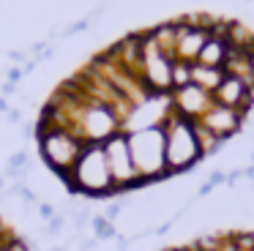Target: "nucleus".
<instances>
[{
  "label": "nucleus",
  "instance_id": "obj_18",
  "mask_svg": "<svg viewBox=\"0 0 254 251\" xmlns=\"http://www.w3.org/2000/svg\"><path fill=\"white\" fill-rule=\"evenodd\" d=\"M208 183L213 186V188H219V186H227V172H221V169H213L208 178Z\"/></svg>",
  "mask_w": 254,
  "mask_h": 251
},
{
  "label": "nucleus",
  "instance_id": "obj_28",
  "mask_svg": "<svg viewBox=\"0 0 254 251\" xmlns=\"http://www.w3.org/2000/svg\"><path fill=\"white\" fill-rule=\"evenodd\" d=\"M8 120H11V123H22V112L11 109V112H8Z\"/></svg>",
  "mask_w": 254,
  "mask_h": 251
},
{
  "label": "nucleus",
  "instance_id": "obj_14",
  "mask_svg": "<svg viewBox=\"0 0 254 251\" xmlns=\"http://www.w3.org/2000/svg\"><path fill=\"white\" fill-rule=\"evenodd\" d=\"M90 227H93V232H96V240H112V238H118L115 224H112V221H107L104 216H93Z\"/></svg>",
  "mask_w": 254,
  "mask_h": 251
},
{
  "label": "nucleus",
  "instance_id": "obj_16",
  "mask_svg": "<svg viewBox=\"0 0 254 251\" xmlns=\"http://www.w3.org/2000/svg\"><path fill=\"white\" fill-rule=\"evenodd\" d=\"M128 205H131V199H128V196H121V199L110 202V207L104 210V218H107V221H112V224H115V218L121 216V213H123V207H128Z\"/></svg>",
  "mask_w": 254,
  "mask_h": 251
},
{
  "label": "nucleus",
  "instance_id": "obj_4",
  "mask_svg": "<svg viewBox=\"0 0 254 251\" xmlns=\"http://www.w3.org/2000/svg\"><path fill=\"white\" fill-rule=\"evenodd\" d=\"M128 147L142 183L170 178L167 172V142H164V126H150L142 131H128Z\"/></svg>",
  "mask_w": 254,
  "mask_h": 251
},
{
  "label": "nucleus",
  "instance_id": "obj_30",
  "mask_svg": "<svg viewBox=\"0 0 254 251\" xmlns=\"http://www.w3.org/2000/svg\"><path fill=\"white\" fill-rule=\"evenodd\" d=\"M170 229H172V221H167V224H161V227L156 229V235H167Z\"/></svg>",
  "mask_w": 254,
  "mask_h": 251
},
{
  "label": "nucleus",
  "instance_id": "obj_15",
  "mask_svg": "<svg viewBox=\"0 0 254 251\" xmlns=\"http://www.w3.org/2000/svg\"><path fill=\"white\" fill-rule=\"evenodd\" d=\"M189 82H191V63L175 60V63H172V90L189 85Z\"/></svg>",
  "mask_w": 254,
  "mask_h": 251
},
{
  "label": "nucleus",
  "instance_id": "obj_36",
  "mask_svg": "<svg viewBox=\"0 0 254 251\" xmlns=\"http://www.w3.org/2000/svg\"><path fill=\"white\" fill-rule=\"evenodd\" d=\"M243 3H252V0H243Z\"/></svg>",
  "mask_w": 254,
  "mask_h": 251
},
{
  "label": "nucleus",
  "instance_id": "obj_2",
  "mask_svg": "<svg viewBox=\"0 0 254 251\" xmlns=\"http://www.w3.org/2000/svg\"><path fill=\"white\" fill-rule=\"evenodd\" d=\"M161 126H164L167 172H170V178L172 175H181V172H191V169L205 158L199 136H197V123L181 118L178 112H170Z\"/></svg>",
  "mask_w": 254,
  "mask_h": 251
},
{
  "label": "nucleus",
  "instance_id": "obj_27",
  "mask_svg": "<svg viewBox=\"0 0 254 251\" xmlns=\"http://www.w3.org/2000/svg\"><path fill=\"white\" fill-rule=\"evenodd\" d=\"M210 191H213V186H210V183H208V180H205V183H202V186H199V191H197V194H199V196H208V194H210Z\"/></svg>",
  "mask_w": 254,
  "mask_h": 251
},
{
  "label": "nucleus",
  "instance_id": "obj_13",
  "mask_svg": "<svg viewBox=\"0 0 254 251\" xmlns=\"http://www.w3.org/2000/svg\"><path fill=\"white\" fill-rule=\"evenodd\" d=\"M197 136H199V145H202V153H205V156H216V153L221 150V145H224V139L213 136L208 128H202L199 123H197Z\"/></svg>",
  "mask_w": 254,
  "mask_h": 251
},
{
  "label": "nucleus",
  "instance_id": "obj_20",
  "mask_svg": "<svg viewBox=\"0 0 254 251\" xmlns=\"http://www.w3.org/2000/svg\"><path fill=\"white\" fill-rule=\"evenodd\" d=\"M39 216L50 221V218H55V216H58V213H55V207H52V205H47V202H39Z\"/></svg>",
  "mask_w": 254,
  "mask_h": 251
},
{
  "label": "nucleus",
  "instance_id": "obj_6",
  "mask_svg": "<svg viewBox=\"0 0 254 251\" xmlns=\"http://www.w3.org/2000/svg\"><path fill=\"white\" fill-rule=\"evenodd\" d=\"M139 38H142V79L159 96H170L172 93V63H175V58L161 52L148 33H139Z\"/></svg>",
  "mask_w": 254,
  "mask_h": 251
},
{
  "label": "nucleus",
  "instance_id": "obj_32",
  "mask_svg": "<svg viewBox=\"0 0 254 251\" xmlns=\"http://www.w3.org/2000/svg\"><path fill=\"white\" fill-rule=\"evenodd\" d=\"M170 251H199L197 246H178V249H170Z\"/></svg>",
  "mask_w": 254,
  "mask_h": 251
},
{
  "label": "nucleus",
  "instance_id": "obj_8",
  "mask_svg": "<svg viewBox=\"0 0 254 251\" xmlns=\"http://www.w3.org/2000/svg\"><path fill=\"white\" fill-rule=\"evenodd\" d=\"M170 104H172V112H178L181 118L197 123V120L210 109V104H213V93H208L199 85L189 82V85L175 87V90L170 93Z\"/></svg>",
  "mask_w": 254,
  "mask_h": 251
},
{
  "label": "nucleus",
  "instance_id": "obj_21",
  "mask_svg": "<svg viewBox=\"0 0 254 251\" xmlns=\"http://www.w3.org/2000/svg\"><path fill=\"white\" fill-rule=\"evenodd\" d=\"M11 238H14V232H11V229H8L3 221H0V249H3V246H6Z\"/></svg>",
  "mask_w": 254,
  "mask_h": 251
},
{
  "label": "nucleus",
  "instance_id": "obj_10",
  "mask_svg": "<svg viewBox=\"0 0 254 251\" xmlns=\"http://www.w3.org/2000/svg\"><path fill=\"white\" fill-rule=\"evenodd\" d=\"M213 101L216 104H224V107H232L238 112H243L249 118L254 109V87H249L243 79L227 74L221 79V85L213 90Z\"/></svg>",
  "mask_w": 254,
  "mask_h": 251
},
{
  "label": "nucleus",
  "instance_id": "obj_22",
  "mask_svg": "<svg viewBox=\"0 0 254 251\" xmlns=\"http://www.w3.org/2000/svg\"><path fill=\"white\" fill-rule=\"evenodd\" d=\"M241 178H243V169H230V172H227V186L238 183Z\"/></svg>",
  "mask_w": 254,
  "mask_h": 251
},
{
  "label": "nucleus",
  "instance_id": "obj_25",
  "mask_svg": "<svg viewBox=\"0 0 254 251\" xmlns=\"http://www.w3.org/2000/svg\"><path fill=\"white\" fill-rule=\"evenodd\" d=\"M25 55H28L25 49H11V52H8V58H11L14 63H19V60H25Z\"/></svg>",
  "mask_w": 254,
  "mask_h": 251
},
{
  "label": "nucleus",
  "instance_id": "obj_7",
  "mask_svg": "<svg viewBox=\"0 0 254 251\" xmlns=\"http://www.w3.org/2000/svg\"><path fill=\"white\" fill-rule=\"evenodd\" d=\"M178 27V38H175V60H183V63H197L202 47L208 44L210 30L205 25H199L197 14H186L181 19H175Z\"/></svg>",
  "mask_w": 254,
  "mask_h": 251
},
{
  "label": "nucleus",
  "instance_id": "obj_1",
  "mask_svg": "<svg viewBox=\"0 0 254 251\" xmlns=\"http://www.w3.org/2000/svg\"><path fill=\"white\" fill-rule=\"evenodd\" d=\"M63 183L68 186L71 194H82V196H90V199L118 194L104 145H85L82 156L77 158L71 172L63 178Z\"/></svg>",
  "mask_w": 254,
  "mask_h": 251
},
{
  "label": "nucleus",
  "instance_id": "obj_33",
  "mask_svg": "<svg viewBox=\"0 0 254 251\" xmlns=\"http://www.w3.org/2000/svg\"><path fill=\"white\" fill-rule=\"evenodd\" d=\"M3 188H6V178H0V194H6Z\"/></svg>",
  "mask_w": 254,
  "mask_h": 251
},
{
  "label": "nucleus",
  "instance_id": "obj_24",
  "mask_svg": "<svg viewBox=\"0 0 254 251\" xmlns=\"http://www.w3.org/2000/svg\"><path fill=\"white\" fill-rule=\"evenodd\" d=\"M22 136L25 139H33L36 136V123H22Z\"/></svg>",
  "mask_w": 254,
  "mask_h": 251
},
{
  "label": "nucleus",
  "instance_id": "obj_9",
  "mask_svg": "<svg viewBox=\"0 0 254 251\" xmlns=\"http://www.w3.org/2000/svg\"><path fill=\"white\" fill-rule=\"evenodd\" d=\"M202 128H208L213 136H219V139H230L232 134H238V131L243 128V123H246V115L238 112V109L232 107H224V104H210V109L202 115V118L197 120Z\"/></svg>",
  "mask_w": 254,
  "mask_h": 251
},
{
  "label": "nucleus",
  "instance_id": "obj_35",
  "mask_svg": "<svg viewBox=\"0 0 254 251\" xmlns=\"http://www.w3.org/2000/svg\"><path fill=\"white\" fill-rule=\"evenodd\" d=\"M249 158H252V167H254V150H252V153H249Z\"/></svg>",
  "mask_w": 254,
  "mask_h": 251
},
{
  "label": "nucleus",
  "instance_id": "obj_34",
  "mask_svg": "<svg viewBox=\"0 0 254 251\" xmlns=\"http://www.w3.org/2000/svg\"><path fill=\"white\" fill-rule=\"evenodd\" d=\"M47 251H66V246H52V249H47Z\"/></svg>",
  "mask_w": 254,
  "mask_h": 251
},
{
  "label": "nucleus",
  "instance_id": "obj_11",
  "mask_svg": "<svg viewBox=\"0 0 254 251\" xmlns=\"http://www.w3.org/2000/svg\"><path fill=\"white\" fill-rule=\"evenodd\" d=\"M227 52H230V41H227V38H219V36H210L208 44L202 47V52H199L197 63L208 65V68H224Z\"/></svg>",
  "mask_w": 254,
  "mask_h": 251
},
{
  "label": "nucleus",
  "instance_id": "obj_26",
  "mask_svg": "<svg viewBox=\"0 0 254 251\" xmlns=\"http://www.w3.org/2000/svg\"><path fill=\"white\" fill-rule=\"evenodd\" d=\"M131 243H134L131 238H118V251H128V249H131Z\"/></svg>",
  "mask_w": 254,
  "mask_h": 251
},
{
  "label": "nucleus",
  "instance_id": "obj_29",
  "mask_svg": "<svg viewBox=\"0 0 254 251\" xmlns=\"http://www.w3.org/2000/svg\"><path fill=\"white\" fill-rule=\"evenodd\" d=\"M0 112H3V115L11 112V107H8V98H3V96H0Z\"/></svg>",
  "mask_w": 254,
  "mask_h": 251
},
{
  "label": "nucleus",
  "instance_id": "obj_17",
  "mask_svg": "<svg viewBox=\"0 0 254 251\" xmlns=\"http://www.w3.org/2000/svg\"><path fill=\"white\" fill-rule=\"evenodd\" d=\"M63 227H66V216H63V213H58L55 218H50V221H47V229H44V232L52 238V235H58Z\"/></svg>",
  "mask_w": 254,
  "mask_h": 251
},
{
  "label": "nucleus",
  "instance_id": "obj_19",
  "mask_svg": "<svg viewBox=\"0 0 254 251\" xmlns=\"http://www.w3.org/2000/svg\"><path fill=\"white\" fill-rule=\"evenodd\" d=\"M19 93V85L17 82H3V87H0V96L8 98V96H17Z\"/></svg>",
  "mask_w": 254,
  "mask_h": 251
},
{
  "label": "nucleus",
  "instance_id": "obj_31",
  "mask_svg": "<svg viewBox=\"0 0 254 251\" xmlns=\"http://www.w3.org/2000/svg\"><path fill=\"white\" fill-rule=\"evenodd\" d=\"M93 249H96V240H85L82 249H79V251H93Z\"/></svg>",
  "mask_w": 254,
  "mask_h": 251
},
{
  "label": "nucleus",
  "instance_id": "obj_23",
  "mask_svg": "<svg viewBox=\"0 0 254 251\" xmlns=\"http://www.w3.org/2000/svg\"><path fill=\"white\" fill-rule=\"evenodd\" d=\"M22 74H25L22 68H8V74H6V82H19V79H22Z\"/></svg>",
  "mask_w": 254,
  "mask_h": 251
},
{
  "label": "nucleus",
  "instance_id": "obj_12",
  "mask_svg": "<svg viewBox=\"0 0 254 251\" xmlns=\"http://www.w3.org/2000/svg\"><path fill=\"white\" fill-rule=\"evenodd\" d=\"M224 68H208V65H199V63H191V82L194 85H199L202 90L213 93L216 87L221 85V79H224Z\"/></svg>",
  "mask_w": 254,
  "mask_h": 251
},
{
  "label": "nucleus",
  "instance_id": "obj_5",
  "mask_svg": "<svg viewBox=\"0 0 254 251\" xmlns=\"http://www.w3.org/2000/svg\"><path fill=\"white\" fill-rule=\"evenodd\" d=\"M104 150H107V161H110L112 169V180H115V188L118 194L121 191H134V188H142V178H139L137 167H134V158H131V147H128V134L126 131H118L115 136L104 142Z\"/></svg>",
  "mask_w": 254,
  "mask_h": 251
},
{
  "label": "nucleus",
  "instance_id": "obj_3",
  "mask_svg": "<svg viewBox=\"0 0 254 251\" xmlns=\"http://www.w3.org/2000/svg\"><path fill=\"white\" fill-rule=\"evenodd\" d=\"M36 139H39V150H41L44 164L52 172H58L61 180L74 169L77 158L82 156V150H85V142L79 139L74 131L61 128V126H50V123H44V120L36 123Z\"/></svg>",
  "mask_w": 254,
  "mask_h": 251
}]
</instances>
